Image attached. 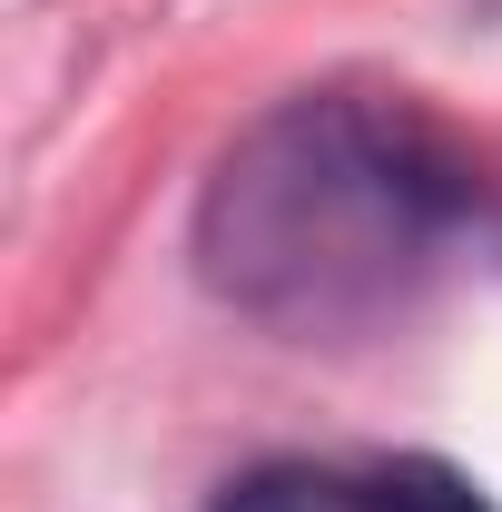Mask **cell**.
<instances>
[{
  "label": "cell",
  "mask_w": 502,
  "mask_h": 512,
  "mask_svg": "<svg viewBox=\"0 0 502 512\" xmlns=\"http://www.w3.org/2000/svg\"><path fill=\"white\" fill-rule=\"evenodd\" d=\"M473 217V178L414 109L306 89L207 168L197 188V286L266 335L355 345L384 335L434 286L453 227Z\"/></svg>",
  "instance_id": "1"
},
{
  "label": "cell",
  "mask_w": 502,
  "mask_h": 512,
  "mask_svg": "<svg viewBox=\"0 0 502 512\" xmlns=\"http://www.w3.org/2000/svg\"><path fill=\"white\" fill-rule=\"evenodd\" d=\"M207 512H394L375 473H325V463H256Z\"/></svg>",
  "instance_id": "2"
},
{
  "label": "cell",
  "mask_w": 502,
  "mask_h": 512,
  "mask_svg": "<svg viewBox=\"0 0 502 512\" xmlns=\"http://www.w3.org/2000/svg\"><path fill=\"white\" fill-rule=\"evenodd\" d=\"M375 483H384V503H394V512H493V503H483V483L453 473V463H434V453H394Z\"/></svg>",
  "instance_id": "3"
},
{
  "label": "cell",
  "mask_w": 502,
  "mask_h": 512,
  "mask_svg": "<svg viewBox=\"0 0 502 512\" xmlns=\"http://www.w3.org/2000/svg\"><path fill=\"white\" fill-rule=\"evenodd\" d=\"M473 10H483V20H493V30H502V0H473Z\"/></svg>",
  "instance_id": "4"
}]
</instances>
